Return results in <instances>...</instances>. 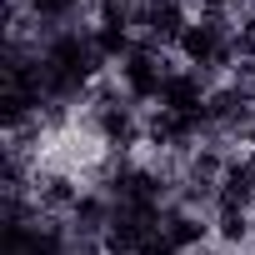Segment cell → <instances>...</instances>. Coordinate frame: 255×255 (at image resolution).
I'll use <instances>...</instances> for the list:
<instances>
[{
    "label": "cell",
    "mask_w": 255,
    "mask_h": 255,
    "mask_svg": "<svg viewBox=\"0 0 255 255\" xmlns=\"http://www.w3.org/2000/svg\"><path fill=\"white\" fill-rule=\"evenodd\" d=\"M250 200H255V160H235V165H225V175H220V205L245 210Z\"/></svg>",
    "instance_id": "cell-5"
},
{
    "label": "cell",
    "mask_w": 255,
    "mask_h": 255,
    "mask_svg": "<svg viewBox=\"0 0 255 255\" xmlns=\"http://www.w3.org/2000/svg\"><path fill=\"white\" fill-rule=\"evenodd\" d=\"M140 255H175V245H170V235H150L140 245Z\"/></svg>",
    "instance_id": "cell-12"
},
{
    "label": "cell",
    "mask_w": 255,
    "mask_h": 255,
    "mask_svg": "<svg viewBox=\"0 0 255 255\" xmlns=\"http://www.w3.org/2000/svg\"><path fill=\"white\" fill-rule=\"evenodd\" d=\"M235 50L255 60V20H245V25H240V35H235Z\"/></svg>",
    "instance_id": "cell-11"
},
{
    "label": "cell",
    "mask_w": 255,
    "mask_h": 255,
    "mask_svg": "<svg viewBox=\"0 0 255 255\" xmlns=\"http://www.w3.org/2000/svg\"><path fill=\"white\" fill-rule=\"evenodd\" d=\"M250 225H245V210H235V205H220V240H240Z\"/></svg>",
    "instance_id": "cell-9"
},
{
    "label": "cell",
    "mask_w": 255,
    "mask_h": 255,
    "mask_svg": "<svg viewBox=\"0 0 255 255\" xmlns=\"http://www.w3.org/2000/svg\"><path fill=\"white\" fill-rule=\"evenodd\" d=\"M160 110H175V115H200V110H205L200 80H195V75H185V70L165 75V85H160Z\"/></svg>",
    "instance_id": "cell-4"
},
{
    "label": "cell",
    "mask_w": 255,
    "mask_h": 255,
    "mask_svg": "<svg viewBox=\"0 0 255 255\" xmlns=\"http://www.w3.org/2000/svg\"><path fill=\"white\" fill-rule=\"evenodd\" d=\"M95 50L100 55H125L130 50V25H100L95 30Z\"/></svg>",
    "instance_id": "cell-7"
},
{
    "label": "cell",
    "mask_w": 255,
    "mask_h": 255,
    "mask_svg": "<svg viewBox=\"0 0 255 255\" xmlns=\"http://www.w3.org/2000/svg\"><path fill=\"white\" fill-rule=\"evenodd\" d=\"M210 5H235V0H210Z\"/></svg>",
    "instance_id": "cell-13"
},
{
    "label": "cell",
    "mask_w": 255,
    "mask_h": 255,
    "mask_svg": "<svg viewBox=\"0 0 255 255\" xmlns=\"http://www.w3.org/2000/svg\"><path fill=\"white\" fill-rule=\"evenodd\" d=\"M30 10H35V15H45V20H60V15H70V10H75V0H30Z\"/></svg>",
    "instance_id": "cell-10"
},
{
    "label": "cell",
    "mask_w": 255,
    "mask_h": 255,
    "mask_svg": "<svg viewBox=\"0 0 255 255\" xmlns=\"http://www.w3.org/2000/svg\"><path fill=\"white\" fill-rule=\"evenodd\" d=\"M100 130H105V140H110V145H130V140H135L130 115L115 110V105H105V110H100Z\"/></svg>",
    "instance_id": "cell-6"
},
{
    "label": "cell",
    "mask_w": 255,
    "mask_h": 255,
    "mask_svg": "<svg viewBox=\"0 0 255 255\" xmlns=\"http://www.w3.org/2000/svg\"><path fill=\"white\" fill-rule=\"evenodd\" d=\"M180 50L190 65H225L230 60V45H225V25L220 20H200L180 35Z\"/></svg>",
    "instance_id": "cell-2"
},
{
    "label": "cell",
    "mask_w": 255,
    "mask_h": 255,
    "mask_svg": "<svg viewBox=\"0 0 255 255\" xmlns=\"http://www.w3.org/2000/svg\"><path fill=\"white\" fill-rule=\"evenodd\" d=\"M125 90H130L135 100H160V85H165V70L155 65V55L150 50H130L125 55Z\"/></svg>",
    "instance_id": "cell-3"
},
{
    "label": "cell",
    "mask_w": 255,
    "mask_h": 255,
    "mask_svg": "<svg viewBox=\"0 0 255 255\" xmlns=\"http://www.w3.org/2000/svg\"><path fill=\"white\" fill-rule=\"evenodd\" d=\"M165 235H170V245H175V250H185V245H195V240L205 235V225H200V220H190V215H175V220L165 225Z\"/></svg>",
    "instance_id": "cell-8"
},
{
    "label": "cell",
    "mask_w": 255,
    "mask_h": 255,
    "mask_svg": "<svg viewBox=\"0 0 255 255\" xmlns=\"http://www.w3.org/2000/svg\"><path fill=\"white\" fill-rule=\"evenodd\" d=\"M150 220L155 215H140L130 205H120L110 220H105V250L110 255H140V245L150 240Z\"/></svg>",
    "instance_id": "cell-1"
}]
</instances>
